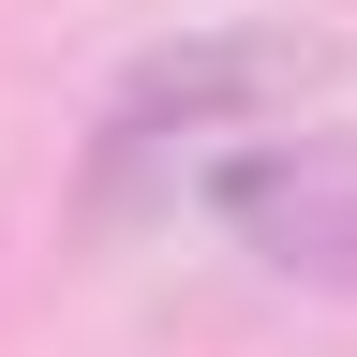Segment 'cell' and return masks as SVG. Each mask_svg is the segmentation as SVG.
<instances>
[{
    "instance_id": "cell-1",
    "label": "cell",
    "mask_w": 357,
    "mask_h": 357,
    "mask_svg": "<svg viewBox=\"0 0 357 357\" xmlns=\"http://www.w3.org/2000/svg\"><path fill=\"white\" fill-rule=\"evenodd\" d=\"M312 75H328V45H312V30H178V45H149V60L105 89L89 194H134V178L178 164L194 134H238V119H268V105H298Z\"/></svg>"
},
{
    "instance_id": "cell-2",
    "label": "cell",
    "mask_w": 357,
    "mask_h": 357,
    "mask_svg": "<svg viewBox=\"0 0 357 357\" xmlns=\"http://www.w3.org/2000/svg\"><path fill=\"white\" fill-rule=\"evenodd\" d=\"M208 208L283 283H357V134H253L208 164Z\"/></svg>"
}]
</instances>
